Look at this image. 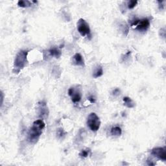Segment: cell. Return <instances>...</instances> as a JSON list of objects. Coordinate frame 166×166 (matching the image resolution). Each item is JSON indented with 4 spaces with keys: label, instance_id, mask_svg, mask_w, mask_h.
<instances>
[{
    "label": "cell",
    "instance_id": "277c9868",
    "mask_svg": "<svg viewBox=\"0 0 166 166\" xmlns=\"http://www.w3.org/2000/svg\"><path fill=\"white\" fill-rule=\"evenodd\" d=\"M87 125L92 131L97 132L101 126L99 117L94 112L90 114L88 116V119H87Z\"/></svg>",
    "mask_w": 166,
    "mask_h": 166
},
{
    "label": "cell",
    "instance_id": "7a4b0ae2",
    "mask_svg": "<svg viewBox=\"0 0 166 166\" xmlns=\"http://www.w3.org/2000/svg\"><path fill=\"white\" fill-rule=\"evenodd\" d=\"M28 52L27 50H21L17 53L14 62L13 72L15 74H18L26 66Z\"/></svg>",
    "mask_w": 166,
    "mask_h": 166
},
{
    "label": "cell",
    "instance_id": "8fae6325",
    "mask_svg": "<svg viewBox=\"0 0 166 166\" xmlns=\"http://www.w3.org/2000/svg\"><path fill=\"white\" fill-rule=\"evenodd\" d=\"M123 102H124V105L126 106V107L133 108L135 106L134 102L131 99L130 97H123Z\"/></svg>",
    "mask_w": 166,
    "mask_h": 166
},
{
    "label": "cell",
    "instance_id": "9c48e42d",
    "mask_svg": "<svg viewBox=\"0 0 166 166\" xmlns=\"http://www.w3.org/2000/svg\"><path fill=\"white\" fill-rule=\"evenodd\" d=\"M73 63L74 64L78 66H84V60L83 57V56L81 55L80 53H75L74 57H73Z\"/></svg>",
    "mask_w": 166,
    "mask_h": 166
},
{
    "label": "cell",
    "instance_id": "e0dca14e",
    "mask_svg": "<svg viewBox=\"0 0 166 166\" xmlns=\"http://www.w3.org/2000/svg\"><path fill=\"white\" fill-rule=\"evenodd\" d=\"M147 162V164H148L149 165H154L156 164L155 163H153V162L151 161V160H148Z\"/></svg>",
    "mask_w": 166,
    "mask_h": 166
},
{
    "label": "cell",
    "instance_id": "9a60e30c",
    "mask_svg": "<svg viewBox=\"0 0 166 166\" xmlns=\"http://www.w3.org/2000/svg\"><path fill=\"white\" fill-rule=\"evenodd\" d=\"M32 3L33 1H19L18 2V5L19 7L22 8L29 7L31 6Z\"/></svg>",
    "mask_w": 166,
    "mask_h": 166
},
{
    "label": "cell",
    "instance_id": "5b68a950",
    "mask_svg": "<svg viewBox=\"0 0 166 166\" xmlns=\"http://www.w3.org/2000/svg\"><path fill=\"white\" fill-rule=\"evenodd\" d=\"M77 30L80 35L85 37V36H91V31L90 28L89 24L87 23L86 21L84 20L83 18H80L78 19L77 23Z\"/></svg>",
    "mask_w": 166,
    "mask_h": 166
},
{
    "label": "cell",
    "instance_id": "ffe728a7",
    "mask_svg": "<svg viewBox=\"0 0 166 166\" xmlns=\"http://www.w3.org/2000/svg\"><path fill=\"white\" fill-rule=\"evenodd\" d=\"M3 93L1 92V105L3 104Z\"/></svg>",
    "mask_w": 166,
    "mask_h": 166
},
{
    "label": "cell",
    "instance_id": "d6986e66",
    "mask_svg": "<svg viewBox=\"0 0 166 166\" xmlns=\"http://www.w3.org/2000/svg\"><path fill=\"white\" fill-rule=\"evenodd\" d=\"M113 93H114V95H116V94L118 95L120 93V90L119 89H116V90H114V91L113 92Z\"/></svg>",
    "mask_w": 166,
    "mask_h": 166
},
{
    "label": "cell",
    "instance_id": "7c38bea8",
    "mask_svg": "<svg viewBox=\"0 0 166 166\" xmlns=\"http://www.w3.org/2000/svg\"><path fill=\"white\" fill-rule=\"evenodd\" d=\"M122 133V128H121L119 126H114L111 128L110 134L112 136H119Z\"/></svg>",
    "mask_w": 166,
    "mask_h": 166
},
{
    "label": "cell",
    "instance_id": "8992f818",
    "mask_svg": "<svg viewBox=\"0 0 166 166\" xmlns=\"http://www.w3.org/2000/svg\"><path fill=\"white\" fill-rule=\"evenodd\" d=\"M68 95L74 103L80 102L82 98V88L80 85L72 86L68 90Z\"/></svg>",
    "mask_w": 166,
    "mask_h": 166
},
{
    "label": "cell",
    "instance_id": "30bf717a",
    "mask_svg": "<svg viewBox=\"0 0 166 166\" xmlns=\"http://www.w3.org/2000/svg\"><path fill=\"white\" fill-rule=\"evenodd\" d=\"M48 53L50 56L55 57L56 58H58L59 57H60L62 55L61 50L57 47H53L52 48H51L48 51Z\"/></svg>",
    "mask_w": 166,
    "mask_h": 166
},
{
    "label": "cell",
    "instance_id": "2e32d148",
    "mask_svg": "<svg viewBox=\"0 0 166 166\" xmlns=\"http://www.w3.org/2000/svg\"><path fill=\"white\" fill-rule=\"evenodd\" d=\"M138 4V1H134V0H132V1H128L127 3V6L129 9H133L136 6V5Z\"/></svg>",
    "mask_w": 166,
    "mask_h": 166
},
{
    "label": "cell",
    "instance_id": "52a82bcc",
    "mask_svg": "<svg viewBox=\"0 0 166 166\" xmlns=\"http://www.w3.org/2000/svg\"><path fill=\"white\" fill-rule=\"evenodd\" d=\"M151 154L159 160L165 161L166 160V148L164 147H156L151 151Z\"/></svg>",
    "mask_w": 166,
    "mask_h": 166
},
{
    "label": "cell",
    "instance_id": "5bb4252c",
    "mask_svg": "<svg viewBox=\"0 0 166 166\" xmlns=\"http://www.w3.org/2000/svg\"><path fill=\"white\" fill-rule=\"evenodd\" d=\"M92 152L90 149H88L87 148L86 149H84L82 150L79 153V156L81 157V158H86V157H88V156H90Z\"/></svg>",
    "mask_w": 166,
    "mask_h": 166
},
{
    "label": "cell",
    "instance_id": "ac0fdd59",
    "mask_svg": "<svg viewBox=\"0 0 166 166\" xmlns=\"http://www.w3.org/2000/svg\"><path fill=\"white\" fill-rule=\"evenodd\" d=\"M88 99H89V101H90V102H91L92 103H95V99H94V97H93V96H90V97L88 98Z\"/></svg>",
    "mask_w": 166,
    "mask_h": 166
},
{
    "label": "cell",
    "instance_id": "4fadbf2b",
    "mask_svg": "<svg viewBox=\"0 0 166 166\" xmlns=\"http://www.w3.org/2000/svg\"><path fill=\"white\" fill-rule=\"evenodd\" d=\"M103 75V67L99 66L95 69V71L94 72V74H93V77L96 78L101 77Z\"/></svg>",
    "mask_w": 166,
    "mask_h": 166
},
{
    "label": "cell",
    "instance_id": "3957f363",
    "mask_svg": "<svg viewBox=\"0 0 166 166\" xmlns=\"http://www.w3.org/2000/svg\"><path fill=\"white\" fill-rule=\"evenodd\" d=\"M131 25L139 31H146L150 27V21L148 18L135 19L131 22Z\"/></svg>",
    "mask_w": 166,
    "mask_h": 166
},
{
    "label": "cell",
    "instance_id": "ba28073f",
    "mask_svg": "<svg viewBox=\"0 0 166 166\" xmlns=\"http://www.w3.org/2000/svg\"><path fill=\"white\" fill-rule=\"evenodd\" d=\"M38 114L40 117H44L48 116V108H47L46 103L44 101H42V102L38 103Z\"/></svg>",
    "mask_w": 166,
    "mask_h": 166
},
{
    "label": "cell",
    "instance_id": "6da1fadb",
    "mask_svg": "<svg viewBox=\"0 0 166 166\" xmlns=\"http://www.w3.org/2000/svg\"><path fill=\"white\" fill-rule=\"evenodd\" d=\"M46 124L42 119H38L33 123L27 134V140L30 143L35 144L38 142L43 133Z\"/></svg>",
    "mask_w": 166,
    "mask_h": 166
}]
</instances>
